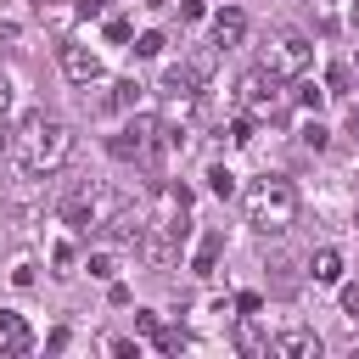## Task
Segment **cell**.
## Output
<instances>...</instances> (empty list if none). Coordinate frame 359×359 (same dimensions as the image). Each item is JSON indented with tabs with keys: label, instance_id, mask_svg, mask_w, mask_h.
<instances>
[{
	"label": "cell",
	"instance_id": "1",
	"mask_svg": "<svg viewBox=\"0 0 359 359\" xmlns=\"http://www.w3.org/2000/svg\"><path fill=\"white\" fill-rule=\"evenodd\" d=\"M11 157H17L22 174L50 180V174L67 168V157H73V129H67L62 118H50V112H28V118L17 123V135H11Z\"/></svg>",
	"mask_w": 359,
	"mask_h": 359
},
{
	"label": "cell",
	"instance_id": "2",
	"mask_svg": "<svg viewBox=\"0 0 359 359\" xmlns=\"http://www.w3.org/2000/svg\"><path fill=\"white\" fill-rule=\"evenodd\" d=\"M247 224L258 236H280L297 224V185L286 174H258L247 185Z\"/></svg>",
	"mask_w": 359,
	"mask_h": 359
},
{
	"label": "cell",
	"instance_id": "3",
	"mask_svg": "<svg viewBox=\"0 0 359 359\" xmlns=\"http://www.w3.org/2000/svg\"><path fill=\"white\" fill-rule=\"evenodd\" d=\"M146 224H151V230H163V236H174V241H185V236H191V191H185L180 180H163V185H157V196H151Z\"/></svg>",
	"mask_w": 359,
	"mask_h": 359
},
{
	"label": "cell",
	"instance_id": "4",
	"mask_svg": "<svg viewBox=\"0 0 359 359\" xmlns=\"http://www.w3.org/2000/svg\"><path fill=\"white\" fill-rule=\"evenodd\" d=\"M309 62H314V45L303 34H275L264 45V73H275V79H303Z\"/></svg>",
	"mask_w": 359,
	"mask_h": 359
},
{
	"label": "cell",
	"instance_id": "5",
	"mask_svg": "<svg viewBox=\"0 0 359 359\" xmlns=\"http://www.w3.org/2000/svg\"><path fill=\"white\" fill-rule=\"evenodd\" d=\"M275 84H280L275 73H264V67H252V73L241 79V90H236V101H241V112H247V118H258V123H264V118H275V112H280V90H275Z\"/></svg>",
	"mask_w": 359,
	"mask_h": 359
},
{
	"label": "cell",
	"instance_id": "6",
	"mask_svg": "<svg viewBox=\"0 0 359 359\" xmlns=\"http://www.w3.org/2000/svg\"><path fill=\"white\" fill-rule=\"evenodd\" d=\"M62 79L79 84V90H90V84L107 79V67H101V56H95L90 45H62Z\"/></svg>",
	"mask_w": 359,
	"mask_h": 359
},
{
	"label": "cell",
	"instance_id": "7",
	"mask_svg": "<svg viewBox=\"0 0 359 359\" xmlns=\"http://www.w3.org/2000/svg\"><path fill=\"white\" fill-rule=\"evenodd\" d=\"M241 39H247V17H241L236 6H219V11H213V34H208V45L224 56V50H236Z\"/></svg>",
	"mask_w": 359,
	"mask_h": 359
},
{
	"label": "cell",
	"instance_id": "8",
	"mask_svg": "<svg viewBox=\"0 0 359 359\" xmlns=\"http://www.w3.org/2000/svg\"><path fill=\"white\" fill-rule=\"evenodd\" d=\"M0 353H34V325L17 309H0Z\"/></svg>",
	"mask_w": 359,
	"mask_h": 359
},
{
	"label": "cell",
	"instance_id": "9",
	"mask_svg": "<svg viewBox=\"0 0 359 359\" xmlns=\"http://www.w3.org/2000/svg\"><path fill=\"white\" fill-rule=\"evenodd\" d=\"M269 348H275L280 359H320V337H314L309 325H292V331H280Z\"/></svg>",
	"mask_w": 359,
	"mask_h": 359
},
{
	"label": "cell",
	"instance_id": "10",
	"mask_svg": "<svg viewBox=\"0 0 359 359\" xmlns=\"http://www.w3.org/2000/svg\"><path fill=\"white\" fill-rule=\"evenodd\" d=\"M236 348H241L247 359H258V353H269V337L258 331V314H236Z\"/></svg>",
	"mask_w": 359,
	"mask_h": 359
},
{
	"label": "cell",
	"instance_id": "11",
	"mask_svg": "<svg viewBox=\"0 0 359 359\" xmlns=\"http://www.w3.org/2000/svg\"><path fill=\"white\" fill-rule=\"evenodd\" d=\"M219 252H224V230H208V236H202V247H196V258H191V275H202V280H208V275L219 269Z\"/></svg>",
	"mask_w": 359,
	"mask_h": 359
},
{
	"label": "cell",
	"instance_id": "12",
	"mask_svg": "<svg viewBox=\"0 0 359 359\" xmlns=\"http://www.w3.org/2000/svg\"><path fill=\"white\" fill-rule=\"evenodd\" d=\"M309 269H314L320 286H337V280H342V252H337V247H320V252L309 258Z\"/></svg>",
	"mask_w": 359,
	"mask_h": 359
},
{
	"label": "cell",
	"instance_id": "13",
	"mask_svg": "<svg viewBox=\"0 0 359 359\" xmlns=\"http://www.w3.org/2000/svg\"><path fill=\"white\" fill-rule=\"evenodd\" d=\"M140 90H146V84H140V79H118V84H112V95H107V101H112V107H118V112H135V107H140Z\"/></svg>",
	"mask_w": 359,
	"mask_h": 359
},
{
	"label": "cell",
	"instance_id": "14",
	"mask_svg": "<svg viewBox=\"0 0 359 359\" xmlns=\"http://www.w3.org/2000/svg\"><path fill=\"white\" fill-rule=\"evenodd\" d=\"M84 269H90L95 280H118V252H112V247H95V252L84 258Z\"/></svg>",
	"mask_w": 359,
	"mask_h": 359
},
{
	"label": "cell",
	"instance_id": "15",
	"mask_svg": "<svg viewBox=\"0 0 359 359\" xmlns=\"http://www.w3.org/2000/svg\"><path fill=\"white\" fill-rule=\"evenodd\" d=\"M297 140H303V146H309V151H325V146H331V129H325V123H320V118H309V123H303V129H297Z\"/></svg>",
	"mask_w": 359,
	"mask_h": 359
},
{
	"label": "cell",
	"instance_id": "16",
	"mask_svg": "<svg viewBox=\"0 0 359 359\" xmlns=\"http://www.w3.org/2000/svg\"><path fill=\"white\" fill-rule=\"evenodd\" d=\"M208 191H213V196H236V174H230L224 163H213V168H208Z\"/></svg>",
	"mask_w": 359,
	"mask_h": 359
},
{
	"label": "cell",
	"instance_id": "17",
	"mask_svg": "<svg viewBox=\"0 0 359 359\" xmlns=\"http://www.w3.org/2000/svg\"><path fill=\"white\" fill-rule=\"evenodd\" d=\"M151 342H157V353H185V348H191V337H185V331H174V325H163Z\"/></svg>",
	"mask_w": 359,
	"mask_h": 359
},
{
	"label": "cell",
	"instance_id": "18",
	"mask_svg": "<svg viewBox=\"0 0 359 359\" xmlns=\"http://www.w3.org/2000/svg\"><path fill=\"white\" fill-rule=\"evenodd\" d=\"M163 45H168V39H163V34H157V28H151V34H140V39H135V45H129V50H135V56H140V62H151V56H163Z\"/></svg>",
	"mask_w": 359,
	"mask_h": 359
},
{
	"label": "cell",
	"instance_id": "19",
	"mask_svg": "<svg viewBox=\"0 0 359 359\" xmlns=\"http://www.w3.org/2000/svg\"><path fill=\"white\" fill-rule=\"evenodd\" d=\"M230 140H236V146H252V140H258V118L236 112V123H230Z\"/></svg>",
	"mask_w": 359,
	"mask_h": 359
},
{
	"label": "cell",
	"instance_id": "20",
	"mask_svg": "<svg viewBox=\"0 0 359 359\" xmlns=\"http://www.w3.org/2000/svg\"><path fill=\"white\" fill-rule=\"evenodd\" d=\"M50 264H56V275H73V269H79V252H73V241H56V247H50Z\"/></svg>",
	"mask_w": 359,
	"mask_h": 359
},
{
	"label": "cell",
	"instance_id": "21",
	"mask_svg": "<svg viewBox=\"0 0 359 359\" xmlns=\"http://www.w3.org/2000/svg\"><path fill=\"white\" fill-rule=\"evenodd\" d=\"M320 101H325V84H297V107H309V112H320Z\"/></svg>",
	"mask_w": 359,
	"mask_h": 359
},
{
	"label": "cell",
	"instance_id": "22",
	"mask_svg": "<svg viewBox=\"0 0 359 359\" xmlns=\"http://www.w3.org/2000/svg\"><path fill=\"white\" fill-rule=\"evenodd\" d=\"M107 39H112V45H129V39H135L129 17H107Z\"/></svg>",
	"mask_w": 359,
	"mask_h": 359
},
{
	"label": "cell",
	"instance_id": "23",
	"mask_svg": "<svg viewBox=\"0 0 359 359\" xmlns=\"http://www.w3.org/2000/svg\"><path fill=\"white\" fill-rule=\"evenodd\" d=\"M135 331L157 337V331H163V314H157V309H135Z\"/></svg>",
	"mask_w": 359,
	"mask_h": 359
},
{
	"label": "cell",
	"instance_id": "24",
	"mask_svg": "<svg viewBox=\"0 0 359 359\" xmlns=\"http://www.w3.org/2000/svg\"><path fill=\"white\" fill-rule=\"evenodd\" d=\"M342 90H348V67H342V62H337V67H331V73H325V95H342Z\"/></svg>",
	"mask_w": 359,
	"mask_h": 359
},
{
	"label": "cell",
	"instance_id": "25",
	"mask_svg": "<svg viewBox=\"0 0 359 359\" xmlns=\"http://www.w3.org/2000/svg\"><path fill=\"white\" fill-rule=\"evenodd\" d=\"M230 309H236V314H258V309H264V297H258V292H236V303H230Z\"/></svg>",
	"mask_w": 359,
	"mask_h": 359
},
{
	"label": "cell",
	"instance_id": "26",
	"mask_svg": "<svg viewBox=\"0 0 359 359\" xmlns=\"http://www.w3.org/2000/svg\"><path fill=\"white\" fill-rule=\"evenodd\" d=\"M73 11H79V17H84V22H95V17H107V0H79V6H73Z\"/></svg>",
	"mask_w": 359,
	"mask_h": 359
},
{
	"label": "cell",
	"instance_id": "27",
	"mask_svg": "<svg viewBox=\"0 0 359 359\" xmlns=\"http://www.w3.org/2000/svg\"><path fill=\"white\" fill-rule=\"evenodd\" d=\"M107 348H112V353H118V359H135V353H140V342H129V337H112V342H107Z\"/></svg>",
	"mask_w": 359,
	"mask_h": 359
},
{
	"label": "cell",
	"instance_id": "28",
	"mask_svg": "<svg viewBox=\"0 0 359 359\" xmlns=\"http://www.w3.org/2000/svg\"><path fill=\"white\" fill-rule=\"evenodd\" d=\"M180 17H185V22H202L208 6H202V0H180Z\"/></svg>",
	"mask_w": 359,
	"mask_h": 359
},
{
	"label": "cell",
	"instance_id": "29",
	"mask_svg": "<svg viewBox=\"0 0 359 359\" xmlns=\"http://www.w3.org/2000/svg\"><path fill=\"white\" fill-rule=\"evenodd\" d=\"M342 314L359 320V286H342Z\"/></svg>",
	"mask_w": 359,
	"mask_h": 359
},
{
	"label": "cell",
	"instance_id": "30",
	"mask_svg": "<svg viewBox=\"0 0 359 359\" xmlns=\"http://www.w3.org/2000/svg\"><path fill=\"white\" fill-rule=\"evenodd\" d=\"M6 112H11V84L0 79V118H6Z\"/></svg>",
	"mask_w": 359,
	"mask_h": 359
},
{
	"label": "cell",
	"instance_id": "31",
	"mask_svg": "<svg viewBox=\"0 0 359 359\" xmlns=\"http://www.w3.org/2000/svg\"><path fill=\"white\" fill-rule=\"evenodd\" d=\"M348 135H353V140H359V107H353V112H348Z\"/></svg>",
	"mask_w": 359,
	"mask_h": 359
},
{
	"label": "cell",
	"instance_id": "32",
	"mask_svg": "<svg viewBox=\"0 0 359 359\" xmlns=\"http://www.w3.org/2000/svg\"><path fill=\"white\" fill-rule=\"evenodd\" d=\"M353 224H359V219H353Z\"/></svg>",
	"mask_w": 359,
	"mask_h": 359
}]
</instances>
